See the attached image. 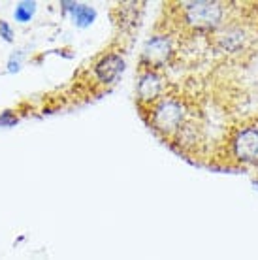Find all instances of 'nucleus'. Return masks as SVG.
Listing matches in <instances>:
<instances>
[{
	"label": "nucleus",
	"instance_id": "obj_6",
	"mask_svg": "<svg viewBox=\"0 0 258 260\" xmlns=\"http://www.w3.org/2000/svg\"><path fill=\"white\" fill-rule=\"evenodd\" d=\"M166 91H168V81L164 79L160 72L140 68V76L136 81V100L140 110L151 106Z\"/></svg>",
	"mask_w": 258,
	"mask_h": 260
},
{
	"label": "nucleus",
	"instance_id": "obj_7",
	"mask_svg": "<svg viewBox=\"0 0 258 260\" xmlns=\"http://www.w3.org/2000/svg\"><path fill=\"white\" fill-rule=\"evenodd\" d=\"M124 72V57L121 53H106L92 66V78L94 83L108 87V85L117 83V79L123 76Z\"/></svg>",
	"mask_w": 258,
	"mask_h": 260
},
{
	"label": "nucleus",
	"instance_id": "obj_9",
	"mask_svg": "<svg viewBox=\"0 0 258 260\" xmlns=\"http://www.w3.org/2000/svg\"><path fill=\"white\" fill-rule=\"evenodd\" d=\"M36 8H38L36 2H28V0L19 2L13 10V19L17 23H28L34 17V13H36Z\"/></svg>",
	"mask_w": 258,
	"mask_h": 260
},
{
	"label": "nucleus",
	"instance_id": "obj_2",
	"mask_svg": "<svg viewBox=\"0 0 258 260\" xmlns=\"http://www.w3.org/2000/svg\"><path fill=\"white\" fill-rule=\"evenodd\" d=\"M234 4L228 2H179L175 4V19L179 21L181 30H187L190 36H211L228 23V15Z\"/></svg>",
	"mask_w": 258,
	"mask_h": 260
},
{
	"label": "nucleus",
	"instance_id": "obj_12",
	"mask_svg": "<svg viewBox=\"0 0 258 260\" xmlns=\"http://www.w3.org/2000/svg\"><path fill=\"white\" fill-rule=\"evenodd\" d=\"M21 70V55H12V59L8 60V72L13 74V72H19Z\"/></svg>",
	"mask_w": 258,
	"mask_h": 260
},
{
	"label": "nucleus",
	"instance_id": "obj_11",
	"mask_svg": "<svg viewBox=\"0 0 258 260\" xmlns=\"http://www.w3.org/2000/svg\"><path fill=\"white\" fill-rule=\"evenodd\" d=\"M15 123H17V117L13 115L12 111H4L0 115V126H13Z\"/></svg>",
	"mask_w": 258,
	"mask_h": 260
},
{
	"label": "nucleus",
	"instance_id": "obj_3",
	"mask_svg": "<svg viewBox=\"0 0 258 260\" xmlns=\"http://www.w3.org/2000/svg\"><path fill=\"white\" fill-rule=\"evenodd\" d=\"M220 158L226 168H249L258 164V119H247L226 130L220 143Z\"/></svg>",
	"mask_w": 258,
	"mask_h": 260
},
{
	"label": "nucleus",
	"instance_id": "obj_5",
	"mask_svg": "<svg viewBox=\"0 0 258 260\" xmlns=\"http://www.w3.org/2000/svg\"><path fill=\"white\" fill-rule=\"evenodd\" d=\"M213 36V46L217 51L224 55H238L249 49L252 44V32L245 23H238L236 19L228 21Z\"/></svg>",
	"mask_w": 258,
	"mask_h": 260
},
{
	"label": "nucleus",
	"instance_id": "obj_4",
	"mask_svg": "<svg viewBox=\"0 0 258 260\" xmlns=\"http://www.w3.org/2000/svg\"><path fill=\"white\" fill-rule=\"evenodd\" d=\"M175 53V38L170 32H158L153 34L151 38L145 42L142 51V59L140 66L147 68V70L160 72L164 66H168L174 60Z\"/></svg>",
	"mask_w": 258,
	"mask_h": 260
},
{
	"label": "nucleus",
	"instance_id": "obj_1",
	"mask_svg": "<svg viewBox=\"0 0 258 260\" xmlns=\"http://www.w3.org/2000/svg\"><path fill=\"white\" fill-rule=\"evenodd\" d=\"M200 111L194 110L188 96L177 92L175 89H168L158 100H155L147 108H143L142 117L162 142L174 145L175 138L179 136L181 130Z\"/></svg>",
	"mask_w": 258,
	"mask_h": 260
},
{
	"label": "nucleus",
	"instance_id": "obj_14",
	"mask_svg": "<svg viewBox=\"0 0 258 260\" xmlns=\"http://www.w3.org/2000/svg\"><path fill=\"white\" fill-rule=\"evenodd\" d=\"M256 177H258V170H256Z\"/></svg>",
	"mask_w": 258,
	"mask_h": 260
},
{
	"label": "nucleus",
	"instance_id": "obj_8",
	"mask_svg": "<svg viewBox=\"0 0 258 260\" xmlns=\"http://www.w3.org/2000/svg\"><path fill=\"white\" fill-rule=\"evenodd\" d=\"M70 19L78 28H87L96 19V10L89 4H76V8L70 12Z\"/></svg>",
	"mask_w": 258,
	"mask_h": 260
},
{
	"label": "nucleus",
	"instance_id": "obj_13",
	"mask_svg": "<svg viewBox=\"0 0 258 260\" xmlns=\"http://www.w3.org/2000/svg\"><path fill=\"white\" fill-rule=\"evenodd\" d=\"M60 8H62V12L70 15V12L76 8V2H68V0H64V2H60Z\"/></svg>",
	"mask_w": 258,
	"mask_h": 260
},
{
	"label": "nucleus",
	"instance_id": "obj_10",
	"mask_svg": "<svg viewBox=\"0 0 258 260\" xmlns=\"http://www.w3.org/2000/svg\"><path fill=\"white\" fill-rule=\"evenodd\" d=\"M0 36L4 42H13V28L6 21H0Z\"/></svg>",
	"mask_w": 258,
	"mask_h": 260
}]
</instances>
